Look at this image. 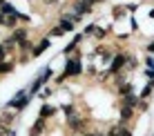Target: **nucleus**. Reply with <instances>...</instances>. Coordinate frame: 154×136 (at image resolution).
<instances>
[{
    "mask_svg": "<svg viewBox=\"0 0 154 136\" xmlns=\"http://www.w3.org/2000/svg\"><path fill=\"white\" fill-rule=\"evenodd\" d=\"M5 56H7V49H5V47H0V62L5 60Z\"/></svg>",
    "mask_w": 154,
    "mask_h": 136,
    "instance_id": "423d86ee",
    "label": "nucleus"
},
{
    "mask_svg": "<svg viewBox=\"0 0 154 136\" xmlns=\"http://www.w3.org/2000/svg\"><path fill=\"white\" fill-rule=\"evenodd\" d=\"M150 51H154V43H152V45H150Z\"/></svg>",
    "mask_w": 154,
    "mask_h": 136,
    "instance_id": "6e6552de",
    "label": "nucleus"
},
{
    "mask_svg": "<svg viewBox=\"0 0 154 136\" xmlns=\"http://www.w3.org/2000/svg\"><path fill=\"white\" fill-rule=\"evenodd\" d=\"M0 136H7V129L5 127H0Z\"/></svg>",
    "mask_w": 154,
    "mask_h": 136,
    "instance_id": "0eeeda50",
    "label": "nucleus"
},
{
    "mask_svg": "<svg viewBox=\"0 0 154 136\" xmlns=\"http://www.w3.org/2000/svg\"><path fill=\"white\" fill-rule=\"evenodd\" d=\"M42 127H45V121H42V118H38V121H36V125L29 129V136H38V134L42 132Z\"/></svg>",
    "mask_w": 154,
    "mask_h": 136,
    "instance_id": "f257e3e1",
    "label": "nucleus"
},
{
    "mask_svg": "<svg viewBox=\"0 0 154 136\" xmlns=\"http://www.w3.org/2000/svg\"><path fill=\"white\" fill-rule=\"evenodd\" d=\"M123 60H125V56H119V58H114V62H112V71H119L121 67H123Z\"/></svg>",
    "mask_w": 154,
    "mask_h": 136,
    "instance_id": "7ed1b4c3",
    "label": "nucleus"
},
{
    "mask_svg": "<svg viewBox=\"0 0 154 136\" xmlns=\"http://www.w3.org/2000/svg\"><path fill=\"white\" fill-rule=\"evenodd\" d=\"M40 114H42V116H51V114H54V109L45 105V107H42V112H40Z\"/></svg>",
    "mask_w": 154,
    "mask_h": 136,
    "instance_id": "39448f33",
    "label": "nucleus"
},
{
    "mask_svg": "<svg viewBox=\"0 0 154 136\" xmlns=\"http://www.w3.org/2000/svg\"><path fill=\"white\" fill-rule=\"evenodd\" d=\"M74 74H78V60H72L69 65H67V71L63 74V78L65 76H74Z\"/></svg>",
    "mask_w": 154,
    "mask_h": 136,
    "instance_id": "f03ea898",
    "label": "nucleus"
},
{
    "mask_svg": "<svg viewBox=\"0 0 154 136\" xmlns=\"http://www.w3.org/2000/svg\"><path fill=\"white\" fill-rule=\"evenodd\" d=\"M7 71H11V65L9 62H0V74H7Z\"/></svg>",
    "mask_w": 154,
    "mask_h": 136,
    "instance_id": "20e7f679",
    "label": "nucleus"
}]
</instances>
